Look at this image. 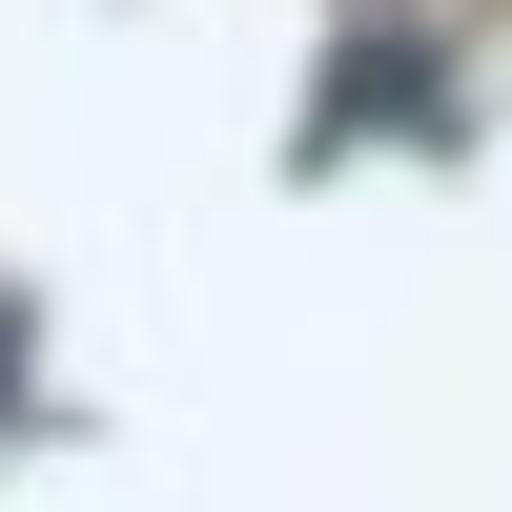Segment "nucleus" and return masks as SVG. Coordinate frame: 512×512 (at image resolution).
Wrapping results in <instances>:
<instances>
[{
  "mask_svg": "<svg viewBox=\"0 0 512 512\" xmlns=\"http://www.w3.org/2000/svg\"><path fill=\"white\" fill-rule=\"evenodd\" d=\"M0 349H21V308H0Z\"/></svg>",
  "mask_w": 512,
  "mask_h": 512,
  "instance_id": "nucleus-1",
  "label": "nucleus"
}]
</instances>
